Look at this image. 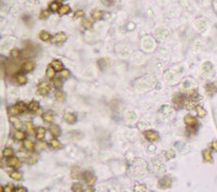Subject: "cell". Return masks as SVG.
<instances>
[{
	"mask_svg": "<svg viewBox=\"0 0 217 192\" xmlns=\"http://www.w3.org/2000/svg\"><path fill=\"white\" fill-rule=\"evenodd\" d=\"M202 156L204 162H208V163H213V156H212V153L210 150H204L202 152Z\"/></svg>",
	"mask_w": 217,
	"mask_h": 192,
	"instance_id": "18",
	"label": "cell"
},
{
	"mask_svg": "<svg viewBox=\"0 0 217 192\" xmlns=\"http://www.w3.org/2000/svg\"><path fill=\"white\" fill-rule=\"evenodd\" d=\"M50 84L48 82H41L37 87V94L41 96H47L50 91Z\"/></svg>",
	"mask_w": 217,
	"mask_h": 192,
	"instance_id": "3",
	"label": "cell"
},
{
	"mask_svg": "<svg viewBox=\"0 0 217 192\" xmlns=\"http://www.w3.org/2000/svg\"><path fill=\"white\" fill-rule=\"evenodd\" d=\"M72 138L74 139V140H79V139H82L83 137H84V135L82 133H79L78 130H73V133L69 135Z\"/></svg>",
	"mask_w": 217,
	"mask_h": 192,
	"instance_id": "40",
	"label": "cell"
},
{
	"mask_svg": "<svg viewBox=\"0 0 217 192\" xmlns=\"http://www.w3.org/2000/svg\"><path fill=\"white\" fill-rule=\"evenodd\" d=\"M60 77H61V78H64V79L69 78V69H62V71L60 72Z\"/></svg>",
	"mask_w": 217,
	"mask_h": 192,
	"instance_id": "45",
	"label": "cell"
},
{
	"mask_svg": "<svg viewBox=\"0 0 217 192\" xmlns=\"http://www.w3.org/2000/svg\"><path fill=\"white\" fill-rule=\"evenodd\" d=\"M205 89H206V92L208 94H214L215 92L217 91V88H216V86L214 84H212V83H210V84H207L206 86H205Z\"/></svg>",
	"mask_w": 217,
	"mask_h": 192,
	"instance_id": "26",
	"label": "cell"
},
{
	"mask_svg": "<svg viewBox=\"0 0 217 192\" xmlns=\"http://www.w3.org/2000/svg\"><path fill=\"white\" fill-rule=\"evenodd\" d=\"M173 104L176 108H180L183 104V97L181 94H176L173 97Z\"/></svg>",
	"mask_w": 217,
	"mask_h": 192,
	"instance_id": "7",
	"label": "cell"
},
{
	"mask_svg": "<svg viewBox=\"0 0 217 192\" xmlns=\"http://www.w3.org/2000/svg\"><path fill=\"white\" fill-rule=\"evenodd\" d=\"M14 187L13 185H7L5 187H2V192H13Z\"/></svg>",
	"mask_w": 217,
	"mask_h": 192,
	"instance_id": "46",
	"label": "cell"
},
{
	"mask_svg": "<svg viewBox=\"0 0 217 192\" xmlns=\"http://www.w3.org/2000/svg\"><path fill=\"white\" fill-rule=\"evenodd\" d=\"M25 128H26V131L30 133V135H33L34 133V125L32 122H26L25 123Z\"/></svg>",
	"mask_w": 217,
	"mask_h": 192,
	"instance_id": "41",
	"label": "cell"
},
{
	"mask_svg": "<svg viewBox=\"0 0 217 192\" xmlns=\"http://www.w3.org/2000/svg\"><path fill=\"white\" fill-rule=\"evenodd\" d=\"M35 47L36 46H34V44H27L26 48L23 51H21L22 57H24V58H33V57H35L36 53H37V51L35 50Z\"/></svg>",
	"mask_w": 217,
	"mask_h": 192,
	"instance_id": "2",
	"label": "cell"
},
{
	"mask_svg": "<svg viewBox=\"0 0 217 192\" xmlns=\"http://www.w3.org/2000/svg\"><path fill=\"white\" fill-rule=\"evenodd\" d=\"M10 177L12 178V179H14V180H21V179L23 178V175H22V172H18V170H14V172H10Z\"/></svg>",
	"mask_w": 217,
	"mask_h": 192,
	"instance_id": "37",
	"label": "cell"
},
{
	"mask_svg": "<svg viewBox=\"0 0 217 192\" xmlns=\"http://www.w3.org/2000/svg\"><path fill=\"white\" fill-rule=\"evenodd\" d=\"M42 118H44V122H47V123H53L54 122V117H53V115H52L51 112L44 113V115H42Z\"/></svg>",
	"mask_w": 217,
	"mask_h": 192,
	"instance_id": "32",
	"label": "cell"
},
{
	"mask_svg": "<svg viewBox=\"0 0 217 192\" xmlns=\"http://www.w3.org/2000/svg\"><path fill=\"white\" fill-rule=\"evenodd\" d=\"M48 143H49V146L52 149H60L62 147V144H61L59 140H57V139H51V140H49Z\"/></svg>",
	"mask_w": 217,
	"mask_h": 192,
	"instance_id": "33",
	"label": "cell"
},
{
	"mask_svg": "<svg viewBox=\"0 0 217 192\" xmlns=\"http://www.w3.org/2000/svg\"><path fill=\"white\" fill-rule=\"evenodd\" d=\"M194 105H195V101H194V100H192L191 98L189 99V100H187V101L185 102V108H187V110H193V108H195Z\"/></svg>",
	"mask_w": 217,
	"mask_h": 192,
	"instance_id": "35",
	"label": "cell"
},
{
	"mask_svg": "<svg viewBox=\"0 0 217 192\" xmlns=\"http://www.w3.org/2000/svg\"><path fill=\"white\" fill-rule=\"evenodd\" d=\"M211 148H212L214 151H216V152H217V141H216V140L212 141V143H211Z\"/></svg>",
	"mask_w": 217,
	"mask_h": 192,
	"instance_id": "50",
	"label": "cell"
},
{
	"mask_svg": "<svg viewBox=\"0 0 217 192\" xmlns=\"http://www.w3.org/2000/svg\"><path fill=\"white\" fill-rule=\"evenodd\" d=\"M195 111H197V114L200 116V117H204L206 115V111L204 110L202 105H197L195 106Z\"/></svg>",
	"mask_w": 217,
	"mask_h": 192,
	"instance_id": "36",
	"label": "cell"
},
{
	"mask_svg": "<svg viewBox=\"0 0 217 192\" xmlns=\"http://www.w3.org/2000/svg\"><path fill=\"white\" fill-rule=\"evenodd\" d=\"M64 121L69 124H75L76 121H77V117H76V115H75L74 113H72V112H66V113L64 114Z\"/></svg>",
	"mask_w": 217,
	"mask_h": 192,
	"instance_id": "13",
	"label": "cell"
},
{
	"mask_svg": "<svg viewBox=\"0 0 217 192\" xmlns=\"http://www.w3.org/2000/svg\"><path fill=\"white\" fill-rule=\"evenodd\" d=\"M84 15H85L84 11H83V10H78V11H76V12H74V14H73V18H74V19H77V18H83Z\"/></svg>",
	"mask_w": 217,
	"mask_h": 192,
	"instance_id": "49",
	"label": "cell"
},
{
	"mask_svg": "<svg viewBox=\"0 0 217 192\" xmlns=\"http://www.w3.org/2000/svg\"><path fill=\"white\" fill-rule=\"evenodd\" d=\"M49 131L51 133V135L53 137H59L60 135H61V128L57 124H51L49 126Z\"/></svg>",
	"mask_w": 217,
	"mask_h": 192,
	"instance_id": "10",
	"label": "cell"
},
{
	"mask_svg": "<svg viewBox=\"0 0 217 192\" xmlns=\"http://www.w3.org/2000/svg\"><path fill=\"white\" fill-rule=\"evenodd\" d=\"M8 113L10 114L11 116H15V115H19L20 114V112L16 110V108H15L14 105H12V106H10L9 108V110H8Z\"/></svg>",
	"mask_w": 217,
	"mask_h": 192,
	"instance_id": "44",
	"label": "cell"
},
{
	"mask_svg": "<svg viewBox=\"0 0 217 192\" xmlns=\"http://www.w3.org/2000/svg\"><path fill=\"white\" fill-rule=\"evenodd\" d=\"M50 65H51L55 71H59V72H61V71L63 69V63H62L60 60H53Z\"/></svg>",
	"mask_w": 217,
	"mask_h": 192,
	"instance_id": "19",
	"label": "cell"
},
{
	"mask_svg": "<svg viewBox=\"0 0 217 192\" xmlns=\"http://www.w3.org/2000/svg\"><path fill=\"white\" fill-rule=\"evenodd\" d=\"M60 5L58 1H52L51 3L49 5V10L52 11V12H55V11H59L60 10Z\"/></svg>",
	"mask_w": 217,
	"mask_h": 192,
	"instance_id": "38",
	"label": "cell"
},
{
	"mask_svg": "<svg viewBox=\"0 0 217 192\" xmlns=\"http://www.w3.org/2000/svg\"><path fill=\"white\" fill-rule=\"evenodd\" d=\"M102 16H103V12H102V11L97 10V9L91 11V18L94 19V20H97V21L102 20Z\"/></svg>",
	"mask_w": 217,
	"mask_h": 192,
	"instance_id": "21",
	"label": "cell"
},
{
	"mask_svg": "<svg viewBox=\"0 0 217 192\" xmlns=\"http://www.w3.org/2000/svg\"><path fill=\"white\" fill-rule=\"evenodd\" d=\"M14 106L16 108V110L20 112V114L21 113H23V112H25L26 110H28V104H26L25 102H18L16 104H14Z\"/></svg>",
	"mask_w": 217,
	"mask_h": 192,
	"instance_id": "16",
	"label": "cell"
},
{
	"mask_svg": "<svg viewBox=\"0 0 217 192\" xmlns=\"http://www.w3.org/2000/svg\"><path fill=\"white\" fill-rule=\"evenodd\" d=\"M44 135H46V129L44 127H38L36 129V139L37 140L44 139Z\"/></svg>",
	"mask_w": 217,
	"mask_h": 192,
	"instance_id": "22",
	"label": "cell"
},
{
	"mask_svg": "<svg viewBox=\"0 0 217 192\" xmlns=\"http://www.w3.org/2000/svg\"><path fill=\"white\" fill-rule=\"evenodd\" d=\"M10 55H11V58H12V59L16 60V59H19L21 55H22V52H21L20 50H18V49H13V50H11Z\"/></svg>",
	"mask_w": 217,
	"mask_h": 192,
	"instance_id": "42",
	"label": "cell"
},
{
	"mask_svg": "<svg viewBox=\"0 0 217 192\" xmlns=\"http://www.w3.org/2000/svg\"><path fill=\"white\" fill-rule=\"evenodd\" d=\"M66 38L67 37H66L65 33H58L51 38V42L52 44H62V42L66 41Z\"/></svg>",
	"mask_w": 217,
	"mask_h": 192,
	"instance_id": "6",
	"label": "cell"
},
{
	"mask_svg": "<svg viewBox=\"0 0 217 192\" xmlns=\"http://www.w3.org/2000/svg\"><path fill=\"white\" fill-rule=\"evenodd\" d=\"M21 69H22L23 72H32L35 69V63L33 61H26V62L22 64Z\"/></svg>",
	"mask_w": 217,
	"mask_h": 192,
	"instance_id": "12",
	"label": "cell"
},
{
	"mask_svg": "<svg viewBox=\"0 0 217 192\" xmlns=\"http://www.w3.org/2000/svg\"><path fill=\"white\" fill-rule=\"evenodd\" d=\"M48 15H49V11L41 10V11H40L39 18L41 19V20H44V19H47V18H48Z\"/></svg>",
	"mask_w": 217,
	"mask_h": 192,
	"instance_id": "47",
	"label": "cell"
},
{
	"mask_svg": "<svg viewBox=\"0 0 217 192\" xmlns=\"http://www.w3.org/2000/svg\"><path fill=\"white\" fill-rule=\"evenodd\" d=\"M37 160H38V156H37V154H30L28 158H25V161L28 163V164H30V165L35 164V163L37 162Z\"/></svg>",
	"mask_w": 217,
	"mask_h": 192,
	"instance_id": "39",
	"label": "cell"
},
{
	"mask_svg": "<svg viewBox=\"0 0 217 192\" xmlns=\"http://www.w3.org/2000/svg\"><path fill=\"white\" fill-rule=\"evenodd\" d=\"M23 147H24L26 150H28V151H33L35 148V144L33 141H30V140H28V139H26V140H24V142H23Z\"/></svg>",
	"mask_w": 217,
	"mask_h": 192,
	"instance_id": "30",
	"label": "cell"
},
{
	"mask_svg": "<svg viewBox=\"0 0 217 192\" xmlns=\"http://www.w3.org/2000/svg\"><path fill=\"white\" fill-rule=\"evenodd\" d=\"M38 37L42 41H51V35L48 32H46V30H41L39 33V35H38Z\"/></svg>",
	"mask_w": 217,
	"mask_h": 192,
	"instance_id": "20",
	"label": "cell"
},
{
	"mask_svg": "<svg viewBox=\"0 0 217 192\" xmlns=\"http://www.w3.org/2000/svg\"><path fill=\"white\" fill-rule=\"evenodd\" d=\"M172 183H173L172 177H169V176H164V177H162L158 180V187L161 188V189H167V188H169L172 186Z\"/></svg>",
	"mask_w": 217,
	"mask_h": 192,
	"instance_id": "4",
	"label": "cell"
},
{
	"mask_svg": "<svg viewBox=\"0 0 217 192\" xmlns=\"http://www.w3.org/2000/svg\"><path fill=\"white\" fill-rule=\"evenodd\" d=\"M15 192H27V189L24 187H19L15 189Z\"/></svg>",
	"mask_w": 217,
	"mask_h": 192,
	"instance_id": "51",
	"label": "cell"
},
{
	"mask_svg": "<svg viewBox=\"0 0 217 192\" xmlns=\"http://www.w3.org/2000/svg\"><path fill=\"white\" fill-rule=\"evenodd\" d=\"M13 154H14V151H13V149H11V148H5L3 149V151H2V156L5 158H12Z\"/></svg>",
	"mask_w": 217,
	"mask_h": 192,
	"instance_id": "28",
	"label": "cell"
},
{
	"mask_svg": "<svg viewBox=\"0 0 217 192\" xmlns=\"http://www.w3.org/2000/svg\"><path fill=\"white\" fill-rule=\"evenodd\" d=\"M54 98L58 102H64L65 100V94L62 91V90H58L55 94H54Z\"/></svg>",
	"mask_w": 217,
	"mask_h": 192,
	"instance_id": "25",
	"label": "cell"
},
{
	"mask_svg": "<svg viewBox=\"0 0 217 192\" xmlns=\"http://www.w3.org/2000/svg\"><path fill=\"white\" fill-rule=\"evenodd\" d=\"M72 191L73 192H84V190H83V187H82L80 183H74V185L72 186Z\"/></svg>",
	"mask_w": 217,
	"mask_h": 192,
	"instance_id": "43",
	"label": "cell"
},
{
	"mask_svg": "<svg viewBox=\"0 0 217 192\" xmlns=\"http://www.w3.org/2000/svg\"><path fill=\"white\" fill-rule=\"evenodd\" d=\"M19 69H20V66L15 62H12V61H8L7 63L2 62V73H3V75H5V73H7L10 76H13V75H16Z\"/></svg>",
	"mask_w": 217,
	"mask_h": 192,
	"instance_id": "1",
	"label": "cell"
},
{
	"mask_svg": "<svg viewBox=\"0 0 217 192\" xmlns=\"http://www.w3.org/2000/svg\"><path fill=\"white\" fill-rule=\"evenodd\" d=\"M82 25L85 30H91L94 26V20L92 18H87V19H83L82 21Z\"/></svg>",
	"mask_w": 217,
	"mask_h": 192,
	"instance_id": "14",
	"label": "cell"
},
{
	"mask_svg": "<svg viewBox=\"0 0 217 192\" xmlns=\"http://www.w3.org/2000/svg\"><path fill=\"white\" fill-rule=\"evenodd\" d=\"M162 155L165 158H166V160H172V158H175L176 153H175V151H174V150H172V149H168V150H165V151H163Z\"/></svg>",
	"mask_w": 217,
	"mask_h": 192,
	"instance_id": "17",
	"label": "cell"
},
{
	"mask_svg": "<svg viewBox=\"0 0 217 192\" xmlns=\"http://www.w3.org/2000/svg\"><path fill=\"white\" fill-rule=\"evenodd\" d=\"M58 2H63V1H67V0H57Z\"/></svg>",
	"mask_w": 217,
	"mask_h": 192,
	"instance_id": "54",
	"label": "cell"
},
{
	"mask_svg": "<svg viewBox=\"0 0 217 192\" xmlns=\"http://www.w3.org/2000/svg\"><path fill=\"white\" fill-rule=\"evenodd\" d=\"M10 122L13 124V126H14L16 129H20V128L22 127V122H21L18 117H15V116H11Z\"/></svg>",
	"mask_w": 217,
	"mask_h": 192,
	"instance_id": "29",
	"label": "cell"
},
{
	"mask_svg": "<svg viewBox=\"0 0 217 192\" xmlns=\"http://www.w3.org/2000/svg\"><path fill=\"white\" fill-rule=\"evenodd\" d=\"M185 123H186V125H187L188 127H197V118L194 117V116H192V115H190V114H188V115L185 116Z\"/></svg>",
	"mask_w": 217,
	"mask_h": 192,
	"instance_id": "8",
	"label": "cell"
},
{
	"mask_svg": "<svg viewBox=\"0 0 217 192\" xmlns=\"http://www.w3.org/2000/svg\"><path fill=\"white\" fill-rule=\"evenodd\" d=\"M133 191L135 192H147V186L143 183H136L133 186Z\"/></svg>",
	"mask_w": 217,
	"mask_h": 192,
	"instance_id": "27",
	"label": "cell"
},
{
	"mask_svg": "<svg viewBox=\"0 0 217 192\" xmlns=\"http://www.w3.org/2000/svg\"><path fill=\"white\" fill-rule=\"evenodd\" d=\"M14 79H15V83L18 85H25L27 83V78H26V76L23 74H16Z\"/></svg>",
	"mask_w": 217,
	"mask_h": 192,
	"instance_id": "15",
	"label": "cell"
},
{
	"mask_svg": "<svg viewBox=\"0 0 217 192\" xmlns=\"http://www.w3.org/2000/svg\"><path fill=\"white\" fill-rule=\"evenodd\" d=\"M35 147L37 148V150H41V149H44V147H46V144H44V143H39V144L35 146Z\"/></svg>",
	"mask_w": 217,
	"mask_h": 192,
	"instance_id": "52",
	"label": "cell"
},
{
	"mask_svg": "<svg viewBox=\"0 0 217 192\" xmlns=\"http://www.w3.org/2000/svg\"><path fill=\"white\" fill-rule=\"evenodd\" d=\"M38 110H39V103H38L37 101H32L30 103H28V111H30V112L35 113V112H37Z\"/></svg>",
	"mask_w": 217,
	"mask_h": 192,
	"instance_id": "24",
	"label": "cell"
},
{
	"mask_svg": "<svg viewBox=\"0 0 217 192\" xmlns=\"http://www.w3.org/2000/svg\"><path fill=\"white\" fill-rule=\"evenodd\" d=\"M13 137H14L15 140H24L26 138V133L24 131H21L20 129L19 130L16 129L14 131V133H13Z\"/></svg>",
	"mask_w": 217,
	"mask_h": 192,
	"instance_id": "23",
	"label": "cell"
},
{
	"mask_svg": "<svg viewBox=\"0 0 217 192\" xmlns=\"http://www.w3.org/2000/svg\"><path fill=\"white\" fill-rule=\"evenodd\" d=\"M7 165H8L9 167H12V168H20L22 163H21V161L18 158H13V156H12V158H8Z\"/></svg>",
	"mask_w": 217,
	"mask_h": 192,
	"instance_id": "9",
	"label": "cell"
},
{
	"mask_svg": "<svg viewBox=\"0 0 217 192\" xmlns=\"http://www.w3.org/2000/svg\"><path fill=\"white\" fill-rule=\"evenodd\" d=\"M84 192H94V190H92V188H88V189H86Z\"/></svg>",
	"mask_w": 217,
	"mask_h": 192,
	"instance_id": "53",
	"label": "cell"
},
{
	"mask_svg": "<svg viewBox=\"0 0 217 192\" xmlns=\"http://www.w3.org/2000/svg\"><path fill=\"white\" fill-rule=\"evenodd\" d=\"M55 69L50 65V66H48V69H47V71H46V75H47V77L50 79H53L54 76H55Z\"/></svg>",
	"mask_w": 217,
	"mask_h": 192,
	"instance_id": "31",
	"label": "cell"
},
{
	"mask_svg": "<svg viewBox=\"0 0 217 192\" xmlns=\"http://www.w3.org/2000/svg\"><path fill=\"white\" fill-rule=\"evenodd\" d=\"M143 136L150 142H154V141H158V133L155 130H146L143 133Z\"/></svg>",
	"mask_w": 217,
	"mask_h": 192,
	"instance_id": "5",
	"label": "cell"
},
{
	"mask_svg": "<svg viewBox=\"0 0 217 192\" xmlns=\"http://www.w3.org/2000/svg\"><path fill=\"white\" fill-rule=\"evenodd\" d=\"M53 85H54V87H55V88H61V86H62V80H61V77L54 79Z\"/></svg>",
	"mask_w": 217,
	"mask_h": 192,
	"instance_id": "48",
	"label": "cell"
},
{
	"mask_svg": "<svg viewBox=\"0 0 217 192\" xmlns=\"http://www.w3.org/2000/svg\"><path fill=\"white\" fill-rule=\"evenodd\" d=\"M85 181L87 182V185L88 186H92L94 182H96V180H97V178H96V176H94L92 172H85Z\"/></svg>",
	"mask_w": 217,
	"mask_h": 192,
	"instance_id": "11",
	"label": "cell"
},
{
	"mask_svg": "<svg viewBox=\"0 0 217 192\" xmlns=\"http://www.w3.org/2000/svg\"><path fill=\"white\" fill-rule=\"evenodd\" d=\"M69 11H71V7H69V5H61V8H60L59 14L65 15V14H67Z\"/></svg>",
	"mask_w": 217,
	"mask_h": 192,
	"instance_id": "34",
	"label": "cell"
}]
</instances>
